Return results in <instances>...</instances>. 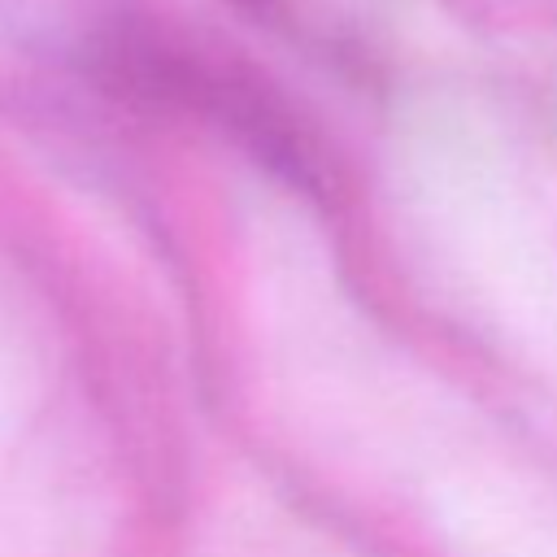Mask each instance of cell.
Instances as JSON below:
<instances>
[{
	"mask_svg": "<svg viewBox=\"0 0 557 557\" xmlns=\"http://www.w3.org/2000/svg\"><path fill=\"white\" fill-rule=\"evenodd\" d=\"M78 61L83 74L117 104L139 113L200 117L292 191L326 200L331 174L318 139L278 96V87L248 61L131 9L100 17L83 39Z\"/></svg>",
	"mask_w": 557,
	"mask_h": 557,
	"instance_id": "obj_1",
	"label": "cell"
},
{
	"mask_svg": "<svg viewBox=\"0 0 557 557\" xmlns=\"http://www.w3.org/2000/svg\"><path fill=\"white\" fill-rule=\"evenodd\" d=\"M226 4L239 9V13H248V17H270L278 9V0H226Z\"/></svg>",
	"mask_w": 557,
	"mask_h": 557,
	"instance_id": "obj_2",
	"label": "cell"
}]
</instances>
